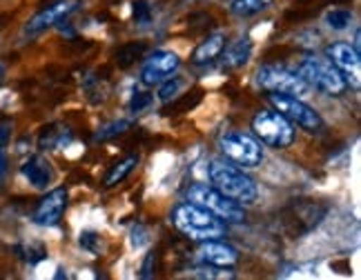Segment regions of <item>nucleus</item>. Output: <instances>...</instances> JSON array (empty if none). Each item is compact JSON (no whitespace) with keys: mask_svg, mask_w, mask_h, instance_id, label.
<instances>
[{"mask_svg":"<svg viewBox=\"0 0 361 280\" xmlns=\"http://www.w3.org/2000/svg\"><path fill=\"white\" fill-rule=\"evenodd\" d=\"M172 225L188 236L190 241H212V238H224L228 231V222H224L221 218H216L212 212L194 205L190 201L178 203L172 214H170Z\"/></svg>","mask_w":361,"mask_h":280,"instance_id":"f257e3e1","label":"nucleus"},{"mask_svg":"<svg viewBox=\"0 0 361 280\" xmlns=\"http://www.w3.org/2000/svg\"><path fill=\"white\" fill-rule=\"evenodd\" d=\"M207 176L212 180V187H216L228 198L237 201L239 205H252L259 198V187L252 176L243 172V167L234 165L226 158H214L207 165Z\"/></svg>","mask_w":361,"mask_h":280,"instance_id":"f03ea898","label":"nucleus"},{"mask_svg":"<svg viewBox=\"0 0 361 280\" xmlns=\"http://www.w3.org/2000/svg\"><path fill=\"white\" fill-rule=\"evenodd\" d=\"M297 74L305 80V85L310 89H317L326 96H341L348 89V80L328 58L305 56L297 65Z\"/></svg>","mask_w":361,"mask_h":280,"instance_id":"7ed1b4c3","label":"nucleus"},{"mask_svg":"<svg viewBox=\"0 0 361 280\" xmlns=\"http://www.w3.org/2000/svg\"><path fill=\"white\" fill-rule=\"evenodd\" d=\"M185 201L207 209V212H212L216 218H221L224 222H243L245 220L243 205L228 198L226 193H221L212 185H205V183L190 185V189L185 191Z\"/></svg>","mask_w":361,"mask_h":280,"instance_id":"20e7f679","label":"nucleus"},{"mask_svg":"<svg viewBox=\"0 0 361 280\" xmlns=\"http://www.w3.org/2000/svg\"><path fill=\"white\" fill-rule=\"evenodd\" d=\"M250 127H252L259 143L272 149H288L297 138L295 125L288 118H283L279 111H270V109H263L259 114H255Z\"/></svg>","mask_w":361,"mask_h":280,"instance_id":"39448f33","label":"nucleus"},{"mask_svg":"<svg viewBox=\"0 0 361 280\" xmlns=\"http://www.w3.org/2000/svg\"><path fill=\"white\" fill-rule=\"evenodd\" d=\"M219 149L226 156V160L243 167V170H255L263 163V147L261 143L245 132L230 129L221 134L219 138Z\"/></svg>","mask_w":361,"mask_h":280,"instance_id":"423d86ee","label":"nucleus"},{"mask_svg":"<svg viewBox=\"0 0 361 280\" xmlns=\"http://www.w3.org/2000/svg\"><path fill=\"white\" fill-rule=\"evenodd\" d=\"M268 103L274 107V111H279L283 118H288L290 122L305 132L319 134L324 129V118L319 116V111L314 107H310L305 101H301L299 96L268 91Z\"/></svg>","mask_w":361,"mask_h":280,"instance_id":"0eeeda50","label":"nucleus"},{"mask_svg":"<svg viewBox=\"0 0 361 280\" xmlns=\"http://www.w3.org/2000/svg\"><path fill=\"white\" fill-rule=\"evenodd\" d=\"M255 82L263 91L288 94V96H299V98L310 94V87L305 85V80L297 72H290V69L279 67V65H263V67H259Z\"/></svg>","mask_w":361,"mask_h":280,"instance_id":"6e6552de","label":"nucleus"},{"mask_svg":"<svg viewBox=\"0 0 361 280\" xmlns=\"http://www.w3.org/2000/svg\"><path fill=\"white\" fill-rule=\"evenodd\" d=\"M78 7H80V0H56V3H51L49 7L34 13L30 23L25 25V34L27 36L43 34L51 30V27H56L59 23H65L74 11H78Z\"/></svg>","mask_w":361,"mask_h":280,"instance_id":"1a4fd4ad","label":"nucleus"},{"mask_svg":"<svg viewBox=\"0 0 361 280\" xmlns=\"http://www.w3.org/2000/svg\"><path fill=\"white\" fill-rule=\"evenodd\" d=\"M178 67H180V58L176 51L159 49L145 61V65L141 69V82L145 87L161 85L163 80H168L170 76H174L178 72Z\"/></svg>","mask_w":361,"mask_h":280,"instance_id":"9d476101","label":"nucleus"},{"mask_svg":"<svg viewBox=\"0 0 361 280\" xmlns=\"http://www.w3.org/2000/svg\"><path fill=\"white\" fill-rule=\"evenodd\" d=\"M67 209V189L65 187H56L47 191L40 203L36 205V212H34V222L36 225H43V227H54L59 225L63 220V214Z\"/></svg>","mask_w":361,"mask_h":280,"instance_id":"9b49d317","label":"nucleus"},{"mask_svg":"<svg viewBox=\"0 0 361 280\" xmlns=\"http://www.w3.org/2000/svg\"><path fill=\"white\" fill-rule=\"evenodd\" d=\"M197 258L201 265H214V267H234L239 262V249L230 243L212 238V241H201L197 249Z\"/></svg>","mask_w":361,"mask_h":280,"instance_id":"f8f14e48","label":"nucleus"},{"mask_svg":"<svg viewBox=\"0 0 361 280\" xmlns=\"http://www.w3.org/2000/svg\"><path fill=\"white\" fill-rule=\"evenodd\" d=\"M326 56H328V61L335 65L343 76H350V72H353V76L359 80L361 53L353 45H348V43H332V45H328ZM345 80H348V78H345Z\"/></svg>","mask_w":361,"mask_h":280,"instance_id":"ddd939ff","label":"nucleus"},{"mask_svg":"<svg viewBox=\"0 0 361 280\" xmlns=\"http://www.w3.org/2000/svg\"><path fill=\"white\" fill-rule=\"evenodd\" d=\"M20 174L34 189H47L54 183V176H56L51 163L43 156H32L30 160H25L20 165Z\"/></svg>","mask_w":361,"mask_h":280,"instance_id":"4468645a","label":"nucleus"},{"mask_svg":"<svg viewBox=\"0 0 361 280\" xmlns=\"http://www.w3.org/2000/svg\"><path fill=\"white\" fill-rule=\"evenodd\" d=\"M226 45H228L226 34H212V36L203 38L197 45V49L192 51V63L199 67L216 63L221 58V53H224Z\"/></svg>","mask_w":361,"mask_h":280,"instance_id":"2eb2a0df","label":"nucleus"},{"mask_svg":"<svg viewBox=\"0 0 361 280\" xmlns=\"http://www.w3.org/2000/svg\"><path fill=\"white\" fill-rule=\"evenodd\" d=\"M250 56H252V40L241 38L230 47L226 45L224 53H221V63H224V69H239L250 61Z\"/></svg>","mask_w":361,"mask_h":280,"instance_id":"dca6fc26","label":"nucleus"},{"mask_svg":"<svg viewBox=\"0 0 361 280\" xmlns=\"http://www.w3.org/2000/svg\"><path fill=\"white\" fill-rule=\"evenodd\" d=\"M136 165H138V156H128V158H123L121 163H116V165H112L109 167V172L105 174V178H103V185L105 187H116V185H121L123 180H128L130 178V174L136 170Z\"/></svg>","mask_w":361,"mask_h":280,"instance_id":"f3484780","label":"nucleus"},{"mask_svg":"<svg viewBox=\"0 0 361 280\" xmlns=\"http://www.w3.org/2000/svg\"><path fill=\"white\" fill-rule=\"evenodd\" d=\"M69 140H72V134H69V129H56V127H45V132L40 134L38 138V145L40 149H61L65 147Z\"/></svg>","mask_w":361,"mask_h":280,"instance_id":"a211bd4d","label":"nucleus"},{"mask_svg":"<svg viewBox=\"0 0 361 280\" xmlns=\"http://www.w3.org/2000/svg\"><path fill=\"white\" fill-rule=\"evenodd\" d=\"M270 0H232L230 3V11L234 16L239 18H250V16H257L263 9L268 7Z\"/></svg>","mask_w":361,"mask_h":280,"instance_id":"6ab92c4d","label":"nucleus"},{"mask_svg":"<svg viewBox=\"0 0 361 280\" xmlns=\"http://www.w3.org/2000/svg\"><path fill=\"white\" fill-rule=\"evenodd\" d=\"M190 278H199V280H226L234 278L232 267H214V265H201V267H194L188 272Z\"/></svg>","mask_w":361,"mask_h":280,"instance_id":"aec40b11","label":"nucleus"},{"mask_svg":"<svg viewBox=\"0 0 361 280\" xmlns=\"http://www.w3.org/2000/svg\"><path fill=\"white\" fill-rule=\"evenodd\" d=\"M326 25L335 32H345L353 25V11L348 9H330L326 13Z\"/></svg>","mask_w":361,"mask_h":280,"instance_id":"412c9836","label":"nucleus"},{"mask_svg":"<svg viewBox=\"0 0 361 280\" xmlns=\"http://www.w3.org/2000/svg\"><path fill=\"white\" fill-rule=\"evenodd\" d=\"M130 120H112V122H107V125H103V127L94 134V140L96 143H105V140H109V138H116V136H121V134H125L130 129Z\"/></svg>","mask_w":361,"mask_h":280,"instance_id":"4be33fe9","label":"nucleus"},{"mask_svg":"<svg viewBox=\"0 0 361 280\" xmlns=\"http://www.w3.org/2000/svg\"><path fill=\"white\" fill-rule=\"evenodd\" d=\"M185 87V80L180 76H170L168 80L161 82V89H159V101L161 103H170L172 98H176L180 94V89Z\"/></svg>","mask_w":361,"mask_h":280,"instance_id":"5701e85b","label":"nucleus"},{"mask_svg":"<svg viewBox=\"0 0 361 280\" xmlns=\"http://www.w3.org/2000/svg\"><path fill=\"white\" fill-rule=\"evenodd\" d=\"M145 45L143 43H130V45H123L121 49H118V53H116V61H118V65L123 67V69H128L138 56L141 53H145Z\"/></svg>","mask_w":361,"mask_h":280,"instance_id":"b1692460","label":"nucleus"},{"mask_svg":"<svg viewBox=\"0 0 361 280\" xmlns=\"http://www.w3.org/2000/svg\"><path fill=\"white\" fill-rule=\"evenodd\" d=\"M78 245L87 251V254L92 256H101V251H103V241H101V234H96V231H80L78 234Z\"/></svg>","mask_w":361,"mask_h":280,"instance_id":"393cba45","label":"nucleus"},{"mask_svg":"<svg viewBox=\"0 0 361 280\" xmlns=\"http://www.w3.org/2000/svg\"><path fill=\"white\" fill-rule=\"evenodd\" d=\"M132 18L136 25L152 23V7H149L147 0H134L132 3Z\"/></svg>","mask_w":361,"mask_h":280,"instance_id":"a878e982","label":"nucleus"},{"mask_svg":"<svg viewBox=\"0 0 361 280\" xmlns=\"http://www.w3.org/2000/svg\"><path fill=\"white\" fill-rule=\"evenodd\" d=\"M152 103H154V96L149 91H134L130 98V111L132 114H141V111H145Z\"/></svg>","mask_w":361,"mask_h":280,"instance_id":"bb28decb","label":"nucleus"},{"mask_svg":"<svg viewBox=\"0 0 361 280\" xmlns=\"http://www.w3.org/2000/svg\"><path fill=\"white\" fill-rule=\"evenodd\" d=\"M149 245V231L143 225H134L130 231V247L134 251H141Z\"/></svg>","mask_w":361,"mask_h":280,"instance_id":"cd10ccee","label":"nucleus"},{"mask_svg":"<svg viewBox=\"0 0 361 280\" xmlns=\"http://www.w3.org/2000/svg\"><path fill=\"white\" fill-rule=\"evenodd\" d=\"M11 138V122L9 120H0V147H5Z\"/></svg>","mask_w":361,"mask_h":280,"instance_id":"c85d7f7f","label":"nucleus"},{"mask_svg":"<svg viewBox=\"0 0 361 280\" xmlns=\"http://www.w3.org/2000/svg\"><path fill=\"white\" fill-rule=\"evenodd\" d=\"M152 265H154V254H147L145 260H143V267H141V278H152L154 276V272H152Z\"/></svg>","mask_w":361,"mask_h":280,"instance_id":"c756f323","label":"nucleus"},{"mask_svg":"<svg viewBox=\"0 0 361 280\" xmlns=\"http://www.w3.org/2000/svg\"><path fill=\"white\" fill-rule=\"evenodd\" d=\"M5 176H7V156H5L3 147H0V180H3Z\"/></svg>","mask_w":361,"mask_h":280,"instance_id":"7c9ffc66","label":"nucleus"},{"mask_svg":"<svg viewBox=\"0 0 361 280\" xmlns=\"http://www.w3.org/2000/svg\"><path fill=\"white\" fill-rule=\"evenodd\" d=\"M3 76H5V72H3V67H0V85H3Z\"/></svg>","mask_w":361,"mask_h":280,"instance_id":"2f4dec72","label":"nucleus"}]
</instances>
